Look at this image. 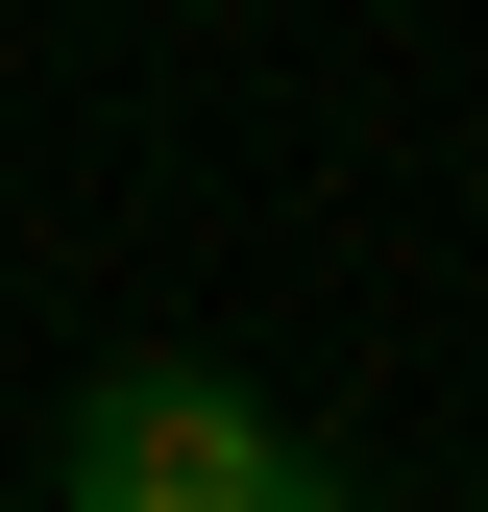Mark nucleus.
Masks as SVG:
<instances>
[{
    "label": "nucleus",
    "mask_w": 488,
    "mask_h": 512,
    "mask_svg": "<svg viewBox=\"0 0 488 512\" xmlns=\"http://www.w3.org/2000/svg\"><path fill=\"white\" fill-rule=\"evenodd\" d=\"M293 439L220 391V366H122V391L74 415V512H269Z\"/></svg>",
    "instance_id": "nucleus-1"
}]
</instances>
